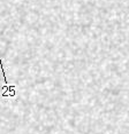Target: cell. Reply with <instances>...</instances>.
I'll return each mask as SVG.
<instances>
[{"instance_id": "cell-1", "label": "cell", "mask_w": 129, "mask_h": 134, "mask_svg": "<svg viewBox=\"0 0 129 134\" xmlns=\"http://www.w3.org/2000/svg\"><path fill=\"white\" fill-rule=\"evenodd\" d=\"M0 70H1V74L5 81L4 86L0 87V90H1V97L2 99H16V86L15 85H9L7 77H6V72H5L1 59H0Z\"/></svg>"}]
</instances>
